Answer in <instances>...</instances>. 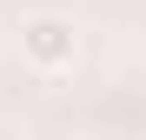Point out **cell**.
Instances as JSON below:
<instances>
[{
    "instance_id": "6da1fadb",
    "label": "cell",
    "mask_w": 146,
    "mask_h": 140,
    "mask_svg": "<svg viewBox=\"0 0 146 140\" xmlns=\"http://www.w3.org/2000/svg\"><path fill=\"white\" fill-rule=\"evenodd\" d=\"M20 60L33 74H73L80 60V27L66 13H27L20 20Z\"/></svg>"
}]
</instances>
